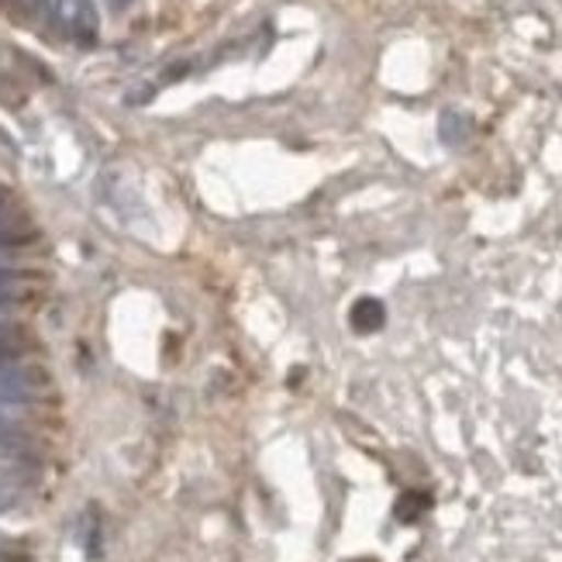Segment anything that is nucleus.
I'll return each mask as SVG.
<instances>
[{"label": "nucleus", "mask_w": 562, "mask_h": 562, "mask_svg": "<svg viewBox=\"0 0 562 562\" xmlns=\"http://www.w3.org/2000/svg\"><path fill=\"white\" fill-rule=\"evenodd\" d=\"M35 238V228L24 222V217H8L0 211V246H24V241Z\"/></svg>", "instance_id": "5"}, {"label": "nucleus", "mask_w": 562, "mask_h": 562, "mask_svg": "<svg viewBox=\"0 0 562 562\" xmlns=\"http://www.w3.org/2000/svg\"><path fill=\"white\" fill-rule=\"evenodd\" d=\"M431 504H435V497L428 491H404L394 504V518L401 525H418L431 510Z\"/></svg>", "instance_id": "3"}, {"label": "nucleus", "mask_w": 562, "mask_h": 562, "mask_svg": "<svg viewBox=\"0 0 562 562\" xmlns=\"http://www.w3.org/2000/svg\"><path fill=\"white\" fill-rule=\"evenodd\" d=\"M24 428H21V422L14 418V414L8 411V404H0V449H21L24 446Z\"/></svg>", "instance_id": "6"}, {"label": "nucleus", "mask_w": 562, "mask_h": 562, "mask_svg": "<svg viewBox=\"0 0 562 562\" xmlns=\"http://www.w3.org/2000/svg\"><path fill=\"white\" fill-rule=\"evenodd\" d=\"M0 211H4V190H0Z\"/></svg>", "instance_id": "11"}, {"label": "nucleus", "mask_w": 562, "mask_h": 562, "mask_svg": "<svg viewBox=\"0 0 562 562\" xmlns=\"http://www.w3.org/2000/svg\"><path fill=\"white\" fill-rule=\"evenodd\" d=\"M66 18H69V29L77 32L80 38H93V8H90V0H77V4H69Z\"/></svg>", "instance_id": "7"}, {"label": "nucleus", "mask_w": 562, "mask_h": 562, "mask_svg": "<svg viewBox=\"0 0 562 562\" xmlns=\"http://www.w3.org/2000/svg\"><path fill=\"white\" fill-rule=\"evenodd\" d=\"M45 4H48V0H11V8L18 14H24V18H38L45 11Z\"/></svg>", "instance_id": "8"}, {"label": "nucleus", "mask_w": 562, "mask_h": 562, "mask_svg": "<svg viewBox=\"0 0 562 562\" xmlns=\"http://www.w3.org/2000/svg\"><path fill=\"white\" fill-rule=\"evenodd\" d=\"M108 4H111L114 11H125V8L132 4V0H108Z\"/></svg>", "instance_id": "10"}, {"label": "nucleus", "mask_w": 562, "mask_h": 562, "mask_svg": "<svg viewBox=\"0 0 562 562\" xmlns=\"http://www.w3.org/2000/svg\"><path fill=\"white\" fill-rule=\"evenodd\" d=\"M11 504H14V491H11V486H8L4 480H0V510L11 507Z\"/></svg>", "instance_id": "9"}, {"label": "nucleus", "mask_w": 562, "mask_h": 562, "mask_svg": "<svg viewBox=\"0 0 562 562\" xmlns=\"http://www.w3.org/2000/svg\"><path fill=\"white\" fill-rule=\"evenodd\" d=\"M45 386V373L35 366H4L0 370V404H24Z\"/></svg>", "instance_id": "1"}, {"label": "nucleus", "mask_w": 562, "mask_h": 562, "mask_svg": "<svg viewBox=\"0 0 562 562\" xmlns=\"http://www.w3.org/2000/svg\"><path fill=\"white\" fill-rule=\"evenodd\" d=\"M349 322H352V331H359V335H373V331H380L383 322H386V307H383V301H376V297H359V301L352 304V311H349Z\"/></svg>", "instance_id": "2"}, {"label": "nucleus", "mask_w": 562, "mask_h": 562, "mask_svg": "<svg viewBox=\"0 0 562 562\" xmlns=\"http://www.w3.org/2000/svg\"><path fill=\"white\" fill-rule=\"evenodd\" d=\"M470 132H473V121L459 111H446L442 121H438V135H442L446 145H462L470 138Z\"/></svg>", "instance_id": "4"}, {"label": "nucleus", "mask_w": 562, "mask_h": 562, "mask_svg": "<svg viewBox=\"0 0 562 562\" xmlns=\"http://www.w3.org/2000/svg\"><path fill=\"white\" fill-rule=\"evenodd\" d=\"M352 562H376V559H352Z\"/></svg>", "instance_id": "12"}]
</instances>
